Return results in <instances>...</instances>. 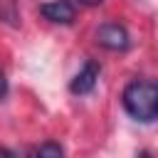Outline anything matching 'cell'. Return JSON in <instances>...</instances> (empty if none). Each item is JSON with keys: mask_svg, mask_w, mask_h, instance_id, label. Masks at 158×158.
I'll return each instance as SVG.
<instances>
[{"mask_svg": "<svg viewBox=\"0 0 158 158\" xmlns=\"http://www.w3.org/2000/svg\"><path fill=\"white\" fill-rule=\"evenodd\" d=\"M123 111L138 123L158 121V81L153 79H133L121 91Z\"/></svg>", "mask_w": 158, "mask_h": 158, "instance_id": "cell-1", "label": "cell"}, {"mask_svg": "<svg viewBox=\"0 0 158 158\" xmlns=\"http://www.w3.org/2000/svg\"><path fill=\"white\" fill-rule=\"evenodd\" d=\"M0 156H12V151H10V148H5V146H0Z\"/></svg>", "mask_w": 158, "mask_h": 158, "instance_id": "cell-8", "label": "cell"}, {"mask_svg": "<svg viewBox=\"0 0 158 158\" xmlns=\"http://www.w3.org/2000/svg\"><path fill=\"white\" fill-rule=\"evenodd\" d=\"M32 153H35V156H47V158H59V156H64V148H62L57 141H47V143L37 146Z\"/></svg>", "mask_w": 158, "mask_h": 158, "instance_id": "cell-5", "label": "cell"}, {"mask_svg": "<svg viewBox=\"0 0 158 158\" xmlns=\"http://www.w3.org/2000/svg\"><path fill=\"white\" fill-rule=\"evenodd\" d=\"M77 2H81V5H89V7H91V5H101L104 0H77Z\"/></svg>", "mask_w": 158, "mask_h": 158, "instance_id": "cell-7", "label": "cell"}, {"mask_svg": "<svg viewBox=\"0 0 158 158\" xmlns=\"http://www.w3.org/2000/svg\"><path fill=\"white\" fill-rule=\"evenodd\" d=\"M94 40H96L99 47H104V49H109V52H123V49L131 47V35H128V30H126L121 22H116V20L101 22V25L96 27V32H94Z\"/></svg>", "mask_w": 158, "mask_h": 158, "instance_id": "cell-2", "label": "cell"}, {"mask_svg": "<svg viewBox=\"0 0 158 158\" xmlns=\"http://www.w3.org/2000/svg\"><path fill=\"white\" fill-rule=\"evenodd\" d=\"M99 72H101L99 62L86 59V62L81 64V69L72 77V81H69V91H72L74 96L91 94V91H94V86H96V79H99Z\"/></svg>", "mask_w": 158, "mask_h": 158, "instance_id": "cell-3", "label": "cell"}, {"mask_svg": "<svg viewBox=\"0 0 158 158\" xmlns=\"http://www.w3.org/2000/svg\"><path fill=\"white\" fill-rule=\"evenodd\" d=\"M40 15L49 22H54V25H72L77 7H74L72 0H49V2L40 5Z\"/></svg>", "mask_w": 158, "mask_h": 158, "instance_id": "cell-4", "label": "cell"}, {"mask_svg": "<svg viewBox=\"0 0 158 158\" xmlns=\"http://www.w3.org/2000/svg\"><path fill=\"white\" fill-rule=\"evenodd\" d=\"M7 96V79H5V72L0 69V101Z\"/></svg>", "mask_w": 158, "mask_h": 158, "instance_id": "cell-6", "label": "cell"}]
</instances>
